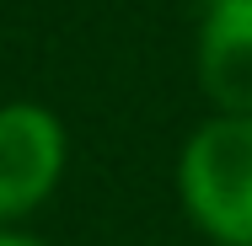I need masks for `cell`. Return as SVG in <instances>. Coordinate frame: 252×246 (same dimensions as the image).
I'll return each mask as SVG.
<instances>
[{"mask_svg":"<svg viewBox=\"0 0 252 246\" xmlns=\"http://www.w3.org/2000/svg\"><path fill=\"white\" fill-rule=\"evenodd\" d=\"M199 91L215 112L252 118V0H209L199 22Z\"/></svg>","mask_w":252,"mask_h":246,"instance_id":"3","label":"cell"},{"mask_svg":"<svg viewBox=\"0 0 252 246\" xmlns=\"http://www.w3.org/2000/svg\"><path fill=\"white\" fill-rule=\"evenodd\" d=\"M177 198L215 246H252V118L215 112L183 139Z\"/></svg>","mask_w":252,"mask_h":246,"instance_id":"1","label":"cell"},{"mask_svg":"<svg viewBox=\"0 0 252 246\" xmlns=\"http://www.w3.org/2000/svg\"><path fill=\"white\" fill-rule=\"evenodd\" d=\"M0 246H43L38 236H22V230H0Z\"/></svg>","mask_w":252,"mask_h":246,"instance_id":"4","label":"cell"},{"mask_svg":"<svg viewBox=\"0 0 252 246\" xmlns=\"http://www.w3.org/2000/svg\"><path fill=\"white\" fill-rule=\"evenodd\" d=\"M70 161V134L43 102H0V230L38 214Z\"/></svg>","mask_w":252,"mask_h":246,"instance_id":"2","label":"cell"}]
</instances>
